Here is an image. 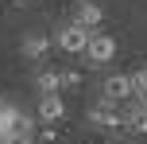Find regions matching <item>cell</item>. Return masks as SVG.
I'll use <instances>...</instances> for the list:
<instances>
[{
	"label": "cell",
	"instance_id": "obj_1",
	"mask_svg": "<svg viewBox=\"0 0 147 144\" xmlns=\"http://www.w3.org/2000/svg\"><path fill=\"white\" fill-rule=\"evenodd\" d=\"M23 132H35L31 113H23L12 98H0V144H16Z\"/></svg>",
	"mask_w": 147,
	"mask_h": 144
},
{
	"label": "cell",
	"instance_id": "obj_2",
	"mask_svg": "<svg viewBox=\"0 0 147 144\" xmlns=\"http://www.w3.org/2000/svg\"><path fill=\"white\" fill-rule=\"evenodd\" d=\"M85 117H89V125H93V129H101V132L124 129V109H120V101H109V98L93 101V105L85 109Z\"/></svg>",
	"mask_w": 147,
	"mask_h": 144
},
{
	"label": "cell",
	"instance_id": "obj_3",
	"mask_svg": "<svg viewBox=\"0 0 147 144\" xmlns=\"http://www.w3.org/2000/svg\"><path fill=\"white\" fill-rule=\"evenodd\" d=\"M89 35H93V31H85L81 23L66 20L58 31H54V47H58V51H66V55H85V47H89Z\"/></svg>",
	"mask_w": 147,
	"mask_h": 144
},
{
	"label": "cell",
	"instance_id": "obj_4",
	"mask_svg": "<svg viewBox=\"0 0 147 144\" xmlns=\"http://www.w3.org/2000/svg\"><path fill=\"white\" fill-rule=\"evenodd\" d=\"M85 59L93 66H109L116 59V35H105V31H93L89 35V47H85Z\"/></svg>",
	"mask_w": 147,
	"mask_h": 144
},
{
	"label": "cell",
	"instance_id": "obj_5",
	"mask_svg": "<svg viewBox=\"0 0 147 144\" xmlns=\"http://www.w3.org/2000/svg\"><path fill=\"white\" fill-rule=\"evenodd\" d=\"M101 98H109V101H128V98H132V74H124V70H109V74L101 78Z\"/></svg>",
	"mask_w": 147,
	"mask_h": 144
},
{
	"label": "cell",
	"instance_id": "obj_6",
	"mask_svg": "<svg viewBox=\"0 0 147 144\" xmlns=\"http://www.w3.org/2000/svg\"><path fill=\"white\" fill-rule=\"evenodd\" d=\"M35 117H39L43 125H58V121H66V101H62V93H39Z\"/></svg>",
	"mask_w": 147,
	"mask_h": 144
},
{
	"label": "cell",
	"instance_id": "obj_7",
	"mask_svg": "<svg viewBox=\"0 0 147 144\" xmlns=\"http://www.w3.org/2000/svg\"><path fill=\"white\" fill-rule=\"evenodd\" d=\"M70 20L81 23L85 31H101L105 12H101V4H97V0H78V4H74V12H70Z\"/></svg>",
	"mask_w": 147,
	"mask_h": 144
},
{
	"label": "cell",
	"instance_id": "obj_8",
	"mask_svg": "<svg viewBox=\"0 0 147 144\" xmlns=\"http://www.w3.org/2000/svg\"><path fill=\"white\" fill-rule=\"evenodd\" d=\"M51 47H54L51 35H43V31H27L23 43H20V55H23V59H31V62H39V59L51 55Z\"/></svg>",
	"mask_w": 147,
	"mask_h": 144
},
{
	"label": "cell",
	"instance_id": "obj_9",
	"mask_svg": "<svg viewBox=\"0 0 147 144\" xmlns=\"http://www.w3.org/2000/svg\"><path fill=\"white\" fill-rule=\"evenodd\" d=\"M124 129L128 132H147V105L140 98H128L124 101Z\"/></svg>",
	"mask_w": 147,
	"mask_h": 144
},
{
	"label": "cell",
	"instance_id": "obj_10",
	"mask_svg": "<svg viewBox=\"0 0 147 144\" xmlns=\"http://www.w3.org/2000/svg\"><path fill=\"white\" fill-rule=\"evenodd\" d=\"M35 90H39V93H62L58 70H39V74H35Z\"/></svg>",
	"mask_w": 147,
	"mask_h": 144
},
{
	"label": "cell",
	"instance_id": "obj_11",
	"mask_svg": "<svg viewBox=\"0 0 147 144\" xmlns=\"http://www.w3.org/2000/svg\"><path fill=\"white\" fill-rule=\"evenodd\" d=\"M132 98L147 101V66H136L132 70Z\"/></svg>",
	"mask_w": 147,
	"mask_h": 144
},
{
	"label": "cell",
	"instance_id": "obj_12",
	"mask_svg": "<svg viewBox=\"0 0 147 144\" xmlns=\"http://www.w3.org/2000/svg\"><path fill=\"white\" fill-rule=\"evenodd\" d=\"M58 78H62V90H78L85 78H81V70H58Z\"/></svg>",
	"mask_w": 147,
	"mask_h": 144
},
{
	"label": "cell",
	"instance_id": "obj_13",
	"mask_svg": "<svg viewBox=\"0 0 147 144\" xmlns=\"http://www.w3.org/2000/svg\"><path fill=\"white\" fill-rule=\"evenodd\" d=\"M35 136H39V144H54L58 140V129L54 125H43V129H35Z\"/></svg>",
	"mask_w": 147,
	"mask_h": 144
},
{
	"label": "cell",
	"instance_id": "obj_14",
	"mask_svg": "<svg viewBox=\"0 0 147 144\" xmlns=\"http://www.w3.org/2000/svg\"><path fill=\"white\" fill-rule=\"evenodd\" d=\"M16 144H39V136H35V132H23V136L16 140Z\"/></svg>",
	"mask_w": 147,
	"mask_h": 144
},
{
	"label": "cell",
	"instance_id": "obj_15",
	"mask_svg": "<svg viewBox=\"0 0 147 144\" xmlns=\"http://www.w3.org/2000/svg\"><path fill=\"white\" fill-rule=\"evenodd\" d=\"M109 144H128V140H124V136H112V140H109Z\"/></svg>",
	"mask_w": 147,
	"mask_h": 144
},
{
	"label": "cell",
	"instance_id": "obj_16",
	"mask_svg": "<svg viewBox=\"0 0 147 144\" xmlns=\"http://www.w3.org/2000/svg\"><path fill=\"white\" fill-rule=\"evenodd\" d=\"M20 4H35V0H20Z\"/></svg>",
	"mask_w": 147,
	"mask_h": 144
}]
</instances>
